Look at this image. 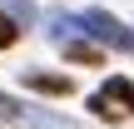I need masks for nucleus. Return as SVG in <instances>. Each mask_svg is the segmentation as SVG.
<instances>
[{
    "instance_id": "423d86ee",
    "label": "nucleus",
    "mask_w": 134,
    "mask_h": 129,
    "mask_svg": "<svg viewBox=\"0 0 134 129\" xmlns=\"http://www.w3.org/2000/svg\"><path fill=\"white\" fill-rule=\"evenodd\" d=\"M0 10H5L20 30H25V25H35V5H30V0H0Z\"/></svg>"
},
{
    "instance_id": "f257e3e1",
    "label": "nucleus",
    "mask_w": 134,
    "mask_h": 129,
    "mask_svg": "<svg viewBox=\"0 0 134 129\" xmlns=\"http://www.w3.org/2000/svg\"><path fill=\"white\" fill-rule=\"evenodd\" d=\"M45 35L65 50V60H75V65H99V50H104V45H94V40H90V30H85V20H80V15H50Z\"/></svg>"
},
{
    "instance_id": "7ed1b4c3",
    "label": "nucleus",
    "mask_w": 134,
    "mask_h": 129,
    "mask_svg": "<svg viewBox=\"0 0 134 129\" xmlns=\"http://www.w3.org/2000/svg\"><path fill=\"white\" fill-rule=\"evenodd\" d=\"M80 20H85V30H90L94 45H104V50H134V30L124 25V20H114L109 10L94 5V10H85Z\"/></svg>"
},
{
    "instance_id": "20e7f679",
    "label": "nucleus",
    "mask_w": 134,
    "mask_h": 129,
    "mask_svg": "<svg viewBox=\"0 0 134 129\" xmlns=\"http://www.w3.org/2000/svg\"><path fill=\"white\" fill-rule=\"evenodd\" d=\"M25 85L40 89V94H70V89H75L65 75H45V70H25Z\"/></svg>"
},
{
    "instance_id": "6e6552de",
    "label": "nucleus",
    "mask_w": 134,
    "mask_h": 129,
    "mask_svg": "<svg viewBox=\"0 0 134 129\" xmlns=\"http://www.w3.org/2000/svg\"><path fill=\"white\" fill-rule=\"evenodd\" d=\"M15 40H20V25H15V20H10V15L0 10V50H10Z\"/></svg>"
},
{
    "instance_id": "0eeeda50",
    "label": "nucleus",
    "mask_w": 134,
    "mask_h": 129,
    "mask_svg": "<svg viewBox=\"0 0 134 129\" xmlns=\"http://www.w3.org/2000/svg\"><path fill=\"white\" fill-rule=\"evenodd\" d=\"M20 109H25V104H20V99H10V94L0 89V124H20Z\"/></svg>"
},
{
    "instance_id": "f03ea898",
    "label": "nucleus",
    "mask_w": 134,
    "mask_h": 129,
    "mask_svg": "<svg viewBox=\"0 0 134 129\" xmlns=\"http://www.w3.org/2000/svg\"><path fill=\"white\" fill-rule=\"evenodd\" d=\"M94 119H124V114H134V80H124V75H109L94 94H90V104H85Z\"/></svg>"
},
{
    "instance_id": "39448f33",
    "label": "nucleus",
    "mask_w": 134,
    "mask_h": 129,
    "mask_svg": "<svg viewBox=\"0 0 134 129\" xmlns=\"http://www.w3.org/2000/svg\"><path fill=\"white\" fill-rule=\"evenodd\" d=\"M20 124H30V129H75L70 119H55V114H40V109H20Z\"/></svg>"
}]
</instances>
